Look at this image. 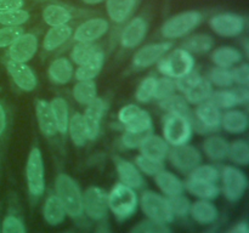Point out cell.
<instances>
[{
    "instance_id": "cell-63",
    "label": "cell",
    "mask_w": 249,
    "mask_h": 233,
    "mask_svg": "<svg viewBox=\"0 0 249 233\" xmlns=\"http://www.w3.org/2000/svg\"><path fill=\"white\" fill-rule=\"evenodd\" d=\"M36 1H53V0H36Z\"/></svg>"
},
{
    "instance_id": "cell-46",
    "label": "cell",
    "mask_w": 249,
    "mask_h": 233,
    "mask_svg": "<svg viewBox=\"0 0 249 233\" xmlns=\"http://www.w3.org/2000/svg\"><path fill=\"white\" fill-rule=\"evenodd\" d=\"M208 80L212 83V85H215V86L220 87V89L232 87V85L235 84L231 69L220 67H215L211 70Z\"/></svg>"
},
{
    "instance_id": "cell-58",
    "label": "cell",
    "mask_w": 249,
    "mask_h": 233,
    "mask_svg": "<svg viewBox=\"0 0 249 233\" xmlns=\"http://www.w3.org/2000/svg\"><path fill=\"white\" fill-rule=\"evenodd\" d=\"M235 94L236 100H237L238 106H245L249 102V89L248 86H237L232 89Z\"/></svg>"
},
{
    "instance_id": "cell-21",
    "label": "cell",
    "mask_w": 249,
    "mask_h": 233,
    "mask_svg": "<svg viewBox=\"0 0 249 233\" xmlns=\"http://www.w3.org/2000/svg\"><path fill=\"white\" fill-rule=\"evenodd\" d=\"M139 0H106V10L112 22L125 23L130 19Z\"/></svg>"
},
{
    "instance_id": "cell-43",
    "label": "cell",
    "mask_w": 249,
    "mask_h": 233,
    "mask_svg": "<svg viewBox=\"0 0 249 233\" xmlns=\"http://www.w3.org/2000/svg\"><path fill=\"white\" fill-rule=\"evenodd\" d=\"M208 101L218 107L220 111L221 109L228 111V109H232L233 107L238 106L232 89H220L218 91H213Z\"/></svg>"
},
{
    "instance_id": "cell-23",
    "label": "cell",
    "mask_w": 249,
    "mask_h": 233,
    "mask_svg": "<svg viewBox=\"0 0 249 233\" xmlns=\"http://www.w3.org/2000/svg\"><path fill=\"white\" fill-rule=\"evenodd\" d=\"M220 128L232 135H241L248 129V116L241 109H228L221 114Z\"/></svg>"
},
{
    "instance_id": "cell-19",
    "label": "cell",
    "mask_w": 249,
    "mask_h": 233,
    "mask_svg": "<svg viewBox=\"0 0 249 233\" xmlns=\"http://www.w3.org/2000/svg\"><path fill=\"white\" fill-rule=\"evenodd\" d=\"M105 111H106V102L100 97H96L94 101L88 104L84 114H82L89 140H95L99 136Z\"/></svg>"
},
{
    "instance_id": "cell-9",
    "label": "cell",
    "mask_w": 249,
    "mask_h": 233,
    "mask_svg": "<svg viewBox=\"0 0 249 233\" xmlns=\"http://www.w3.org/2000/svg\"><path fill=\"white\" fill-rule=\"evenodd\" d=\"M118 120L125 131L138 133H151L153 126L150 113L136 104H126L118 112Z\"/></svg>"
},
{
    "instance_id": "cell-24",
    "label": "cell",
    "mask_w": 249,
    "mask_h": 233,
    "mask_svg": "<svg viewBox=\"0 0 249 233\" xmlns=\"http://www.w3.org/2000/svg\"><path fill=\"white\" fill-rule=\"evenodd\" d=\"M190 215L199 225H211L216 221L219 211L216 206L212 203V200L198 199L194 204H191Z\"/></svg>"
},
{
    "instance_id": "cell-56",
    "label": "cell",
    "mask_w": 249,
    "mask_h": 233,
    "mask_svg": "<svg viewBox=\"0 0 249 233\" xmlns=\"http://www.w3.org/2000/svg\"><path fill=\"white\" fill-rule=\"evenodd\" d=\"M148 133H138L125 131L121 137L122 145H123L125 148H128V150H138V148L140 147L142 140L145 138V136L148 135Z\"/></svg>"
},
{
    "instance_id": "cell-32",
    "label": "cell",
    "mask_w": 249,
    "mask_h": 233,
    "mask_svg": "<svg viewBox=\"0 0 249 233\" xmlns=\"http://www.w3.org/2000/svg\"><path fill=\"white\" fill-rule=\"evenodd\" d=\"M67 213L62 203L56 194H51L46 198L43 206V217L50 226H58L65 221Z\"/></svg>"
},
{
    "instance_id": "cell-45",
    "label": "cell",
    "mask_w": 249,
    "mask_h": 233,
    "mask_svg": "<svg viewBox=\"0 0 249 233\" xmlns=\"http://www.w3.org/2000/svg\"><path fill=\"white\" fill-rule=\"evenodd\" d=\"M189 177L199 181L212 182V183H218L220 179V171L216 169L214 165H201L195 167L189 174Z\"/></svg>"
},
{
    "instance_id": "cell-22",
    "label": "cell",
    "mask_w": 249,
    "mask_h": 233,
    "mask_svg": "<svg viewBox=\"0 0 249 233\" xmlns=\"http://www.w3.org/2000/svg\"><path fill=\"white\" fill-rule=\"evenodd\" d=\"M117 172H118L121 183L130 187L133 189L141 188L143 186V177L140 170L134 163L124 159H117Z\"/></svg>"
},
{
    "instance_id": "cell-7",
    "label": "cell",
    "mask_w": 249,
    "mask_h": 233,
    "mask_svg": "<svg viewBox=\"0 0 249 233\" xmlns=\"http://www.w3.org/2000/svg\"><path fill=\"white\" fill-rule=\"evenodd\" d=\"M221 189L229 201L241 200L248 188V179L237 166L228 165L221 170Z\"/></svg>"
},
{
    "instance_id": "cell-14",
    "label": "cell",
    "mask_w": 249,
    "mask_h": 233,
    "mask_svg": "<svg viewBox=\"0 0 249 233\" xmlns=\"http://www.w3.org/2000/svg\"><path fill=\"white\" fill-rule=\"evenodd\" d=\"M173 48L170 41L148 44L142 46L135 52L133 57V65L136 68H148L155 63H158Z\"/></svg>"
},
{
    "instance_id": "cell-54",
    "label": "cell",
    "mask_w": 249,
    "mask_h": 233,
    "mask_svg": "<svg viewBox=\"0 0 249 233\" xmlns=\"http://www.w3.org/2000/svg\"><path fill=\"white\" fill-rule=\"evenodd\" d=\"M233 83L238 86H249V65L248 63H238L231 69Z\"/></svg>"
},
{
    "instance_id": "cell-25",
    "label": "cell",
    "mask_w": 249,
    "mask_h": 233,
    "mask_svg": "<svg viewBox=\"0 0 249 233\" xmlns=\"http://www.w3.org/2000/svg\"><path fill=\"white\" fill-rule=\"evenodd\" d=\"M36 116L38 120L39 129L41 133L46 137H53L57 133L55 120H53V112H51L50 103L45 100H36Z\"/></svg>"
},
{
    "instance_id": "cell-34",
    "label": "cell",
    "mask_w": 249,
    "mask_h": 233,
    "mask_svg": "<svg viewBox=\"0 0 249 233\" xmlns=\"http://www.w3.org/2000/svg\"><path fill=\"white\" fill-rule=\"evenodd\" d=\"M50 108L53 112V120H55L56 130L61 135H66L68 130V123H70V109L65 99L62 97H55L51 100Z\"/></svg>"
},
{
    "instance_id": "cell-27",
    "label": "cell",
    "mask_w": 249,
    "mask_h": 233,
    "mask_svg": "<svg viewBox=\"0 0 249 233\" xmlns=\"http://www.w3.org/2000/svg\"><path fill=\"white\" fill-rule=\"evenodd\" d=\"M155 181L158 188L167 197L178 196V194L184 193L185 191V184L181 179L168 170H162L158 172L155 176Z\"/></svg>"
},
{
    "instance_id": "cell-57",
    "label": "cell",
    "mask_w": 249,
    "mask_h": 233,
    "mask_svg": "<svg viewBox=\"0 0 249 233\" xmlns=\"http://www.w3.org/2000/svg\"><path fill=\"white\" fill-rule=\"evenodd\" d=\"M24 6V0H0V12L21 10Z\"/></svg>"
},
{
    "instance_id": "cell-61",
    "label": "cell",
    "mask_w": 249,
    "mask_h": 233,
    "mask_svg": "<svg viewBox=\"0 0 249 233\" xmlns=\"http://www.w3.org/2000/svg\"><path fill=\"white\" fill-rule=\"evenodd\" d=\"M95 233H111V230H109V227L106 223H101V225L96 228Z\"/></svg>"
},
{
    "instance_id": "cell-62",
    "label": "cell",
    "mask_w": 249,
    "mask_h": 233,
    "mask_svg": "<svg viewBox=\"0 0 249 233\" xmlns=\"http://www.w3.org/2000/svg\"><path fill=\"white\" fill-rule=\"evenodd\" d=\"M82 1L88 5H96V4H101V2L106 1V0H82Z\"/></svg>"
},
{
    "instance_id": "cell-12",
    "label": "cell",
    "mask_w": 249,
    "mask_h": 233,
    "mask_svg": "<svg viewBox=\"0 0 249 233\" xmlns=\"http://www.w3.org/2000/svg\"><path fill=\"white\" fill-rule=\"evenodd\" d=\"M221 111L214 106L212 102L206 101L197 104L192 119V128L196 129L197 133H213L220 129Z\"/></svg>"
},
{
    "instance_id": "cell-59",
    "label": "cell",
    "mask_w": 249,
    "mask_h": 233,
    "mask_svg": "<svg viewBox=\"0 0 249 233\" xmlns=\"http://www.w3.org/2000/svg\"><path fill=\"white\" fill-rule=\"evenodd\" d=\"M226 233H249V227L248 223L246 221H241L237 225L233 226L230 231H228Z\"/></svg>"
},
{
    "instance_id": "cell-29",
    "label": "cell",
    "mask_w": 249,
    "mask_h": 233,
    "mask_svg": "<svg viewBox=\"0 0 249 233\" xmlns=\"http://www.w3.org/2000/svg\"><path fill=\"white\" fill-rule=\"evenodd\" d=\"M48 74L53 83L58 85H65L73 78L74 69H73L72 62L68 58L60 57L50 63Z\"/></svg>"
},
{
    "instance_id": "cell-55",
    "label": "cell",
    "mask_w": 249,
    "mask_h": 233,
    "mask_svg": "<svg viewBox=\"0 0 249 233\" xmlns=\"http://www.w3.org/2000/svg\"><path fill=\"white\" fill-rule=\"evenodd\" d=\"M201 78L202 77L198 74V73L192 70V72H190L189 74L184 75L182 78H179V79L175 80V86H177L178 91L185 94L187 90H190L194 85H196L197 83L201 80Z\"/></svg>"
},
{
    "instance_id": "cell-4",
    "label": "cell",
    "mask_w": 249,
    "mask_h": 233,
    "mask_svg": "<svg viewBox=\"0 0 249 233\" xmlns=\"http://www.w3.org/2000/svg\"><path fill=\"white\" fill-rule=\"evenodd\" d=\"M203 21V14L197 10L180 12L163 23L160 34L165 39H179L191 33Z\"/></svg>"
},
{
    "instance_id": "cell-51",
    "label": "cell",
    "mask_w": 249,
    "mask_h": 233,
    "mask_svg": "<svg viewBox=\"0 0 249 233\" xmlns=\"http://www.w3.org/2000/svg\"><path fill=\"white\" fill-rule=\"evenodd\" d=\"M177 91V86H175V80L172 78H168L163 75L162 78L157 79L156 83V91H155V99L156 100H162L168 99L172 95L175 94Z\"/></svg>"
},
{
    "instance_id": "cell-50",
    "label": "cell",
    "mask_w": 249,
    "mask_h": 233,
    "mask_svg": "<svg viewBox=\"0 0 249 233\" xmlns=\"http://www.w3.org/2000/svg\"><path fill=\"white\" fill-rule=\"evenodd\" d=\"M130 233H172L167 223L156 222L152 220H145L139 222L131 228Z\"/></svg>"
},
{
    "instance_id": "cell-37",
    "label": "cell",
    "mask_w": 249,
    "mask_h": 233,
    "mask_svg": "<svg viewBox=\"0 0 249 233\" xmlns=\"http://www.w3.org/2000/svg\"><path fill=\"white\" fill-rule=\"evenodd\" d=\"M160 108L168 112V114H178V116H184L189 118L192 123L194 119V113H192L190 104L185 100L184 96L180 95H172L168 99L160 101Z\"/></svg>"
},
{
    "instance_id": "cell-13",
    "label": "cell",
    "mask_w": 249,
    "mask_h": 233,
    "mask_svg": "<svg viewBox=\"0 0 249 233\" xmlns=\"http://www.w3.org/2000/svg\"><path fill=\"white\" fill-rule=\"evenodd\" d=\"M212 31L224 38H233L243 33L246 28L245 17L237 14L224 12L211 17L208 22Z\"/></svg>"
},
{
    "instance_id": "cell-49",
    "label": "cell",
    "mask_w": 249,
    "mask_h": 233,
    "mask_svg": "<svg viewBox=\"0 0 249 233\" xmlns=\"http://www.w3.org/2000/svg\"><path fill=\"white\" fill-rule=\"evenodd\" d=\"M168 201H169L170 209H172L174 216H179V217H186L190 215V208H191V201L189 200L184 193L178 194V196L167 197Z\"/></svg>"
},
{
    "instance_id": "cell-6",
    "label": "cell",
    "mask_w": 249,
    "mask_h": 233,
    "mask_svg": "<svg viewBox=\"0 0 249 233\" xmlns=\"http://www.w3.org/2000/svg\"><path fill=\"white\" fill-rule=\"evenodd\" d=\"M194 133L192 123L189 118L178 114H168L163 121V138L172 147L186 145Z\"/></svg>"
},
{
    "instance_id": "cell-44",
    "label": "cell",
    "mask_w": 249,
    "mask_h": 233,
    "mask_svg": "<svg viewBox=\"0 0 249 233\" xmlns=\"http://www.w3.org/2000/svg\"><path fill=\"white\" fill-rule=\"evenodd\" d=\"M135 165L138 166V169L140 170L141 174H145L147 175V176L155 177L158 172L164 170V162L152 159V158L145 157V155L142 154L136 157Z\"/></svg>"
},
{
    "instance_id": "cell-17",
    "label": "cell",
    "mask_w": 249,
    "mask_h": 233,
    "mask_svg": "<svg viewBox=\"0 0 249 233\" xmlns=\"http://www.w3.org/2000/svg\"><path fill=\"white\" fill-rule=\"evenodd\" d=\"M6 69L10 77L12 78L15 84L22 90V91H33L38 84L36 73L27 63L16 62V61L9 60L6 62Z\"/></svg>"
},
{
    "instance_id": "cell-38",
    "label": "cell",
    "mask_w": 249,
    "mask_h": 233,
    "mask_svg": "<svg viewBox=\"0 0 249 233\" xmlns=\"http://www.w3.org/2000/svg\"><path fill=\"white\" fill-rule=\"evenodd\" d=\"M67 133H70L71 141L73 142V145L77 146V147H83L89 141L82 114L74 113L73 116H71Z\"/></svg>"
},
{
    "instance_id": "cell-8",
    "label": "cell",
    "mask_w": 249,
    "mask_h": 233,
    "mask_svg": "<svg viewBox=\"0 0 249 233\" xmlns=\"http://www.w3.org/2000/svg\"><path fill=\"white\" fill-rule=\"evenodd\" d=\"M26 180L29 193L33 197L43 196L45 192V169L43 154L38 147L32 148L26 164Z\"/></svg>"
},
{
    "instance_id": "cell-10",
    "label": "cell",
    "mask_w": 249,
    "mask_h": 233,
    "mask_svg": "<svg viewBox=\"0 0 249 233\" xmlns=\"http://www.w3.org/2000/svg\"><path fill=\"white\" fill-rule=\"evenodd\" d=\"M167 158L173 167L184 174H190L202 163V154L198 148L189 143L169 148Z\"/></svg>"
},
{
    "instance_id": "cell-5",
    "label": "cell",
    "mask_w": 249,
    "mask_h": 233,
    "mask_svg": "<svg viewBox=\"0 0 249 233\" xmlns=\"http://www.w3.org/2000/svg\"><path fill=\"white\" fill-rule=\"evenodd\" d=\"M140 206L148 220L160 223H170L174 220V214L170 209L167 197L153 191H145L141 194Z\"/></svg>"
},
{
    "instance_id": "cell-53",
    "label": "cell",
    "mask_w": 249,
    "mask_h": 233,
    "mask_svg": "<svg viewBox=\"0 0 249 233\" xmlns=\"http://www.w3.org/2000/svg\"><path fill=\"white\" fill-rule=\"evenodd\" d=\"M0 233H27L23 222L15 215H7L4 218Z\"/></svg>"
},
{
    "instance_id": "cell-28",
    "label": "cell",
    "mask_w": 249,
    "mask_h": 233,
    "mask_svg": "<svg viewBox=\"0 0 249 233\" xmlns=\"http://www.w3.org/2000/svg\"><path fill=\"white\" fill-rule=\"evenodd\" d=\"M184 184L185 189L198 199L213 200V199L218 198V196L220 194V188H219L218 183L199 181V180L189 177L186 182H184Z\"/></svg>"
},
{
    "instance_id": "cell-35",
    "label": "cell",
    "mask_w": 249,
    "mask_h": 233,
    "mask_svg": "<svg viewBox=\"0 0 249 233\" xmlns=\"http://www.w3.org/2000/svg\"><path fill=\"white\" fill-rule=\"evenodd\" d=\"M105 63V53L101 50L94 56L90 61L84 65L79 66L74 72V77L77 80H94L101 72Z\"/></svg>"
},
{
    "instance_id": "cell-18",
    "label": "cell",
    "mask_w": 249,
    "mask_h": 233,
    "mask_svg": "<svg viewBox=\"0 0 249 233\" xmlns=\"http://www.w3.org/2000/svg\"><path fill=\"white\" fill-rule=\"evenodd\" d=\"M148 31V23L143 17L131 18L121 33V45L124 49H134L140 45Z\"/></svg>"
},
{
    "instance_id": "cell-15",
    "label": "cell",
    "mask_w": 249,
    "mask_h": 233,
    "mask_svg": "<svg viewBox=\"0 0 249 233\" xmlns=\"http://www.w3.org/2000/svg\"><path fill=\"white\" fill-rule=\"evenodd\" d=\"M38 51V38L32 33H23L9 46V60L27 63Z\"/></svg>"
},
{
    "instance_id": "cell-42",
    "label": "cell",
    "mask_w": 249,
    "mask_h": 233,
    "mask_svg": "<svg viewBox=\"0 0 249 233\" xmlns=\"http://www.w3.org/2000/svg\"><path fill=\"white\" fill-rule=\"evenodd\" d=\"M100 51L94 43H77L71 51V58L78 66H82L91 60Z\"/></svg>"
},
{
    "instance_id": "cell-11",
    "label": "cell",
    "mask_w": 249,
    "mask_h": 233,
    "mask_svg": "<svg viewBox=\"0 0 249 233\" xmlns=\"http://www.w3.org/2000/svg\"><path fill=\"white\" fill-rule=\"evenodd\" d=\"M108 211V193L97 186H91L83 193V214L94 221H101Z\"/></svg>"
},
{
    "instance_id": "cell-33",
    "label": "cell",
    "mask_w": 249,
    "mask_h": 233,
    "mask_svg": "<svg viewBox=\"0 0 249 233\" xmlns=\"http://www.w3.org/2000/svg\"><path fill=\"white\" fill-rule=\"evenodd\" d=\"M228 140L221 136H208L206 140L203 141V152L207 157L213 162H221V160L228 158V150H229Z\"/></svg>"
},
{
    "instance_id": "cell-47",
    "label": "cell",
    "mask_w": 249,
    "mask_h": 233,
    "mask_svg": "<svg viewBox=\"0 0 249 233\" xmlns=\"http://www.w3.org/2000/svg\"><path fill=\"white\" fill-rule=\"evenodd\" d=\"M156 83H157L156 77H146L136 89L135 99L141 103H147L151 100L155 99Z\"/></svg>"
},
{
    "instance_id": "cell-31",
    "label": "cell",
    "mask_w": 249,
    "mask_h": 233,
    "mask_svg": "<svg viewBox=\"0 0 249 233\" xmlns=\"http://www.w3.org/2000/svg\"><path fill=\"white\" fill-rule=\"evenodd\" d=\"M73 35L72 27L68 24H62V26L51 27L46 32L43 40V48L46 51H53L62 46L71 36Z\"/></svg>"
},
{
    "instance_id": "cell-30",
    "label": "cell",
    "mask_w": 249,
    "mask_h": 233,
    "mask_svg": "<svg viewBox=\"0 0 249 233\" xmlns=\"http://www.w3.org/2000/svg\"><path fill=\"white\" fill-rule=\"evenodd\" d=\"M43 21L48 26H62L67 24L73 18V12L61 4H49L43 9Z\"/></svg>"
},
{
    "instance_id": "cell-2",
    "label": "cell",
    "mask_w": 249,
    "mask_h": 233,
    "mask_svg": "<svg viewBox=\"0 0 249 233\" xmlns=\"http://www.w3.org/2000/svg\"><path fill=\"white\" fill-rule=\"evenodd\" d=\"M139 198L135 189L123 183H117L108 193V210L119 221L128 220L135 214Z\"/></svg>"
},
{
    "instance_id": "cell-20",
    "label": "cell",
    "mask_w": 249,
    "mask_h": 233,
    "mask_svg": "<svg viewBox=\"0 0 249 233\" xmlns=\"http://www.w3.org/2000/svg\"><path fill=\"white\" fill-rule=\"evenodd\" d=\"M169 148L170 146L168 145L167 141L162 136L152 135L150 133L145 136L139 150H140V154L145 155V157L164 162L168 152H169Z\"/></svg>"
},
{
    "instance_id": "cell-1",
    "label": "cell",
    "mask_w": 249,
    "mask_h": 233,
    "mask_svg": "<svg viewBox=\"0 0 249 233\" xmlns=\"http://www.w3.org/2000/svg\"><path fill=\"white\" fill-rule=\"evenodd\" d=\"M55 191L68 216L77 218L83 215V192L74 179L60 174L56 177Z\"/></svg>"
},
{
    "instance_id": "cell-52",
    "label": "cell",
    "mask_w": 249,
    "mask_h": 233,
    "mask_svg": "<svg viewBox=\"0 0 249 233\" xmlns=\"http://www.w3.org/2000/svg\"><path fill=\"white\" fill-rule=\"evenodd\" d=\"M24 33L21 26H4L0 28V49L9 48L18 36Z\"/></svg>"
},
{
    "instance_id": "cell-3",
    "label": "cell",
    "mask_w": 249,
    "mask_h": 233,
    "mask_svg": "<svg viewBox=\"0 0 249 233\" xmlns=\"http://www.w3.org/2000/svg\"><path fill=\"white\" fill-rule=\"evenodd\" d=\"M195 58L191 52L185 49H175L169 51L158 62V72L162 75L177 80L194 70Z\"/></svg>"
},
{
    "instance_id": "cell-36",
    "label": "cell",
    "mask_w": 249,
    "mask_h": 233,
    "mask_svg": "<svg viewBox=\"0 0 249 233\" xmlns=\"http://www.w3.org/2000/svg\"><path fill=\"white\" fill-rule=\"evenodd\" d=\"M212 92H213V85H212V83L207 78L202 77L201 80L196 85H194L191 89L185 92L184 97L187 101V103L196 104L197 106V104L202 103V102L208 101Z\"/></svg>"
},
{
    "instance_id": "cell-26",
    "label": "cell",
    "mask_w": 249,
    "mask_h": 233,
    "mask_svg": "<svg viewBox=\"0 0 249 233\" xmlns=\"http://www.w3.org/2000/svg\"><path fill=\"white\" fill-rule=\"evenodd\" d=\"M212 61L216 67L226 68L230 69L241 63L243 60V55L238 49L233 48V46H220L213 50L212 52Z\"/></svg>"
},
{
    "instance_id": "cell-41",
    "label": "cell",
    "mask_w": 249,
    "mask_h": 233,
    "mask_svg": "<svg viewBox=\"0 0 249 233\" xmlns=\"http://www.w3.org/2000/svg\"><path fill=\"white\" fill-rule=\"evenodd\" d=\"M228 158L236 165L247 166L249 164V146L245 140H236L229 145Z\"/></svg>"
},
{
    "instance_id": "cell-16",
    "label": "cell",
    "mask_w": 249,
    "mask_h": 233,
    "mask_svg": "<svg viewBox=\"0 0 249 233\" xmlns=\"http://www.w3.org/2000/svg\"><path fill=\"white\" fill-rule=\"evenodd\" d=\"M109 23L107 19L95 17L83 22L73 33V39L77 43H94L108 32Z\"/></svg>"
},
{
    "instance_id": "cell-48",
    "label": "cell",
    "mask_w": 249,
    "mask_h": 233,
    "mask_svg": "<svg viewBox=\"0 0 249 233\" xmlns=\"http://www.w3.org/2000/svg\"><path fill=\"white\" fill-rule=\"evenodd\" d=\"M29 12L26 10L0 12V24L2 26H22L29 19Z\"/></svg>"
},
{
    "instance_id": "cell-40",
    "label": "cell",
    "mask_w": 249,
    "mask_h": 233,
    "mask_svg": "<svg viewBox=\"0 0 249 233\" xmlns=\"http://www.w3.org/2000/svg\"><path fill=\"white\" fill-rule=\"evenodd\" d=\"M214 40L208 34H195L182 44V49L191 53H206L213 49Z\"/></svg>"
},
{
    "instance_id": "cell-39",
    "label": "cell",
    "mask_w": 249,
    "mask_h": 233,
    "mask_svg": "<svg viewBox=\"0 0 249 233\" xmlns=\"http://www.w3.org/2000/svg\"><path fill=\"white\" fill-rule=\"evenodd\" d=\"M73 97L78 103L88 106L97 97V87L94 80H78L73 87Z\"/></svg>"
},
{
    "instance_id": "cell-60",
    "label": "cell",
    "mask_w": 249,
    "mask_h": 233,
    "mask_svg": "<svg viewBox=\"0 0 249 233\" xmlns=\"http://www.w3.org/2000/svg\"><path fill=\"white\" fill-rule=\"evenodd\" d=\"M7 125V118H6V112H5L4 106L0 103V136L5 133Z\"/></svg>"
}]
</instances>
